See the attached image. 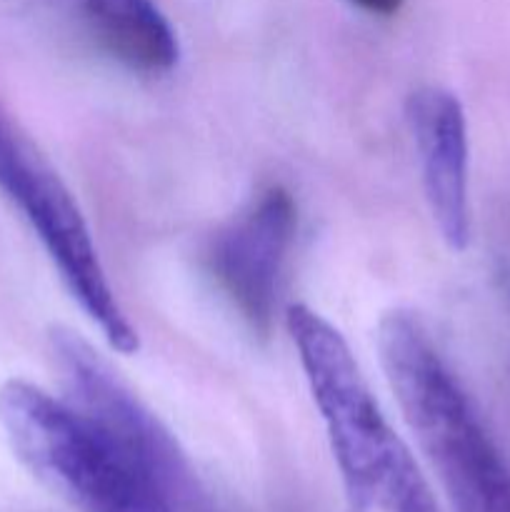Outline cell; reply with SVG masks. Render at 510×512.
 I'll return each mask as SVG.
<instances>
[{
  "instance_id": "6da1fadb",
  "label": "cell",
  "mask_w": 510,
  "mask_h": 512,
  "mask_svg": "<svg viewBox=\"0 0 510 512\" xmlns=\"http://www.w3.org/2000/svg\"><path fill=\"white\" fill-rule=\"evenodd\" d=\"M0 428L25 470L78 512H180L188 495L113 430L28 380L0 388Z\"/></svg>"
},
{
  "instance_id": "7a4b0ae2",
  "label": "cell",
  "mask_w": 510,
  "mask_h": 512,
  "mask_svg": "<svg viewBox=\"0 0 510 512\" xmlns=\"http://www.w3.org/2000/svg\"><path fill=\"white\" fill-rule=\"evenodd\" d=\"M298 350L340 480L355 512H440L408 445L390 428L358 360L338 328L308 305H290Z\"/></svg>"
},
{
  "instance_id": "3957f363",
  "label": "cell",
  "mask_w": 510,
  "mask_h": 512,
  "mask_svg": "<svg viewBox=\"0 0 510 512\" xmlns=\"http://www.w3.org/2000/svg\"><path fill=\"white\" fill-rule=\"evenodd\" d=\"M383 373L455 512H510V465L428 330L408 310L378 323Z\"/></svg>"
},
{
  "instance_id": "277c9868",
  "label": "cell",
  "mask_w": 510,
  "mask_h": 512,
  "mask_svg": "<svg viewBox=\"0 0 510 512\" xmlns=\"http://www.w3.org/2000/svg\"><path fill=\"white\" fill-rule=\"evenodd\" d=\"M0 193L18 208L58 270L70 298L118 353L140 348L120 308L73 193L33 135L0 103Z\"/></svg>"
},
{
  "instance_id": "5b68a950",
  "label": "cell",
  "mask_w": 510,
  "mask_h": 512,
  "mask_svg": "<svg viewBox=\"0 0 510 512\" xmlns=\"http://www.w3.org/2000/svg\"><path fill=\"white\" fill-rule=\"evenodd\" d=\"M298 228L293 195L268 185L210 240L205 265L230 308L255 335H270L280 275Z\"/></svg>"
},
{
  "instance_id": "8992f818",
  "label": "cell",
  "mask_w": 510,
  "mask_h": 512,
  "mask_svg": "<svg viewBox=\"0 0 510 512\" xmlns=\"http://www.w3.org/2000/svg\"><path fill=\"white\" fill-rule=\"evenodd\" d=\"M48 353L68 403L113 430L175 483L190 490L188 460L173 433L83 335L55 325L48 333Z\"/></svg>"
},
{
  "instance_id": "52a82bcc",
  "label": "cell",
  "mask_w": 510,
  "mask_h": 512,
  "mask_svg": "<svg viewBox=\"0 0 510 512\" xmlns=\"http://www.w3.org/2000/svg\"><path fill=\"white\" fill-rule=\"evenodd\" d=\"M420 160L425 200L440 238L460 253L470 243L468 123L458 95L438 85L410 93L405 103Z\"/></svg>"
},
{
  "instance_id": "ba28073f",
  "label": "cell",
  "mask_w": 510,
  "mask_h": 512,
  "mask_svg": "<svg viewBox=\"0 0 510 512\" xmlns=\"http://www.w3.org/2000/svg\"><path fill=\"white\" fill-rule=\"evenodd\" d=\"M83 20L95 45L133 73L165 75L178 65V35L155 0H83Z\"/></svg>"
},
{
  "instance_id": "9c48e42d",
  "label": "cell",
  "mask_w": 510,
  "mask_h": 512,
  "mask_svg": "<svg viewBox=\"0 0 510 512\" xmlns=\"http://www.w3.org/2000/svg\"><path fill=\"white\" fill-rule=\"evenodd\" d=\"M350 5H355L358 10L368 15H378V18H390V15L398 13L403 8L405 0H348Z\"/></svg>"
}]
</instances>
